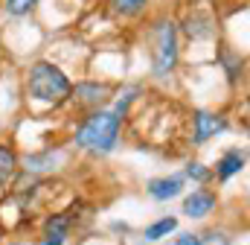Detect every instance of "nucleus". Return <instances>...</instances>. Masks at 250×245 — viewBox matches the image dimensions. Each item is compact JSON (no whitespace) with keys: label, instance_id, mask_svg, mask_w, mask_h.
Instances as JSON below:
<instances>
[{"label":"nucleus","instance_id":"nucleus-14","mask_svg":"<svg viewBox=\"0 0 250 245\" xmlns=\"http://www.w3.org/2000/svg\"><path fill=\"white\" fill-rule=\"evenodd\" d=\"M172 231H178V219H175V216H163V219H157L154 225H148L143 237H146L148 243H157V240H163V237H169Z\"/></svg>","mask_w":250,"mask_h":245},{"label":"nucleus","instance_id":"nucleus-18","mask_svg":"<svg viewBox=\"0 0 250 245\" xmlns=\"http://www.w3.org/2000/svg\"><path fill=\"white\" fill-rule=\"evenodd\" d=\"M187 178H192V181H198V184H209L215 175H212V170H209L207 164H201V161H189L187 164Z\"/></svg>","mask_w":250,"mask_h":245},{"label":"nucleus","instance_id":"nucleus-19","mask_svg":"<svg viewBox=\"0 0 250 245\" xmlns=\"http://www.w3.org/2000/svg\"><path fill=\"white\" fill-rule=\"evenodd\" d=\"M201 245H233V243H230L227 234H221V231H209L207 237H201Z\"/></svg>","mask_w":250,"mask_h":245},{"label":"nucleus","instance_id":"nucleus-8","mask_svg":"<svg viewBox=\"0 0 250 245\" xmlns=\"http://www.w3.org/2000/svg\"><path fill=\"white\" fill-rule=\"evenodd\" d=\"M215 204H218V196L212 190H192L184 198V213L189 219H204L207 213H212Z\"/></svg>","mask_w":250,"mask_h":245},{"label":"nucleus","instance_id":"nucleus-1","mask_svg":"<svg viewBox=\"0 0 250 245\" xmlns=\"http://www.w3.org/2000/svg\"><path fill=\"white\" fill-rule=\"evenodd\" d=\"M120 131H123V120L114 111H90L84 120L76 125L73 143L79 149H87L93 155H111L120 143Z\"/></svg>","mask_w":250,"mask_h":245},{"label":"nucleus","instance_id":"nucleus-20","mask_svg":"<svg viewBox=\"0 0 250 245\" xmlns=\"http://www.w3.org/2000/svg\"><path fill=\"white\" fill-rule=\"evenodd\" d=\"M175 245H201V237H198V234H181V237L175 240Z\"/></svg>","mask_w":250,"mask_h":245},{"label":"nucleus","instance_id":"nucleus-6","mask_svg":"<svg viewBox=\"0 0 250 245\" xmlns=\"http://www.w3.org/2000/svg\"><path fill=\"white\" fill-rule=\"evenodd\" d=\"M192 128H195L192 131V146H204L209 137H218V134L227 131V120L221 114L198 108V111H192Z\"/></svg>","mask_w":250,"mask_h":245},{"label":"nucleus","instance_id":"nucleus-4","mask_svg":"<svg viewBox=\"0 0 250 245\" xmlns=\"http://www.w3.org/2000/svg\"><path fill=\"white\" fill-rule=\"evenodd\" d=\"M111 97H114V85H108V82H76L70 88V99L79 108H87V114L108 105Z\"/></svg>","mask_w":250,"mask_h":245},{"label":"nucleus","instance_id":"nucleus-9","mask_svg":"<svg viewBox=\"0 0 250 245\" xmlns=\"http://www.w3.org/2000/svg\"><path fill=\"white\" fill-rule=\"evenodd\" d=\"M70 228H73V216H67V213H53V216H47L41 245H64L67 237H70Z\"/></svg>","mask_w":250,"mask_h":245},{"label":"nucleus","instance_id":"nucleus-16","mask_svg":"<svg viewBox=\"0 0 250 245\" xmlns=\"http://www.w3.org/2000/svg\"><path fill=\"white\" fill-rule=\"evenodd\" d=\"M140 94H143V85H131V88H125V91H123V97L117 99V108H114V114H117L120 120H125V114H128V105H131V102H134Z\"/></svg>","mask_w":250,"mask_h":245},{"label":"nucleus","instance_id":"nucleus-17","mask_svg":"<svg viewBox=\"0 0 250 245\" xmlns=\"http://www.w3.org/2000/svg\"><path fill=\"white\" fill-rule=\"evenodd\" d=\"M38 6V0H3V12L12 18H23Z\"/></svg>","mask_w":250,"mask_h":245},{"label":"nucleus","instance_id":"nucleus-13","mask_svg":"<svg viewBox=\"0 0 250 245\" xmlns=\"http://www.w3.org/2000/svg\"><path fill=\"white\" fill-rule=\"evenodd\" d=\"M59 161H62V152L47 149V152H41V155H26L23 170H26V172H50V170H56Z\"/></svg>","mask_w":250,"mask_h":245},{"label":"nucleus","instance_id":"nucleus-12","mask_svg":"<svg viewBox=\"0 0 250 245\" xmlns=\"http://www.w3.org/2000/svg\"><path fill=\"white\" fill-rule=\"evenodd\" d=\"M18 170H21V158H18L15 146L12 143H0V187L12 184Z\"/></svg>","mask_w":250,"mask_h":245},{"label":"nucleus","instance_id":"nucleus-10","mask_svg":"<svg viewBox=\"0 0 250 245\" xmlns=\"http://www.w3.org/2000/svg\"><path fill=\"white\" fill-rule=\"evenodd\" d=\"M148 196L154 201H169V198H178L184 193V175H166V178H151L146 184Z\"/></svg>","mask_w":250,"mask_h":245},{"label":"nucleus","instance_id":"nucleus-5","mask_svg":"<svg viewBox=\"0 0 250 245\" xmlns=\"http://www.w3.org/2000/svg\"><path fill=\"white\" fill-rule=\"evenodd\" d=\"M181 29L189 41H209V38H215V18H212V12H207L201 6H192L178 24V32Z\"/></svg>","mask_w":250,"mask_h":245},{"label":"nucleus","instance_id":"nucleus-15","mask_svg":"<svg viewBox=\"0 0 250 245\" xmlns=\"http://www.w3.org/2000/svg\"><path fill=\"white\" fill-rule=\"evenodd\" d=\"M108 6L120 15V18H140L148 9V0H108Z\"/></svg>","mask_w":250,"mask_h":245},{"label":"nucleus","instance_id":"nucleus-3","mask_svg":"<svg viewBox=\"0 0 250 245\" xmlns=\"http://www.w3.org/2000/svg\"><path fill=\"white\" fill-rule=\"evenodd\" d=\"M181 44H178V21L160 15L151 24V73L154 79H169L178 70Z\"/></svg>","mask_w":250,"mask_h":245},{"label":"nucleus","instance_id":"nucleus-7","mask_svg":"<svg viewBox=\"0 0 250 245\" xmlns=\"http://www.w3.org/2000/svg\"><path fill=\"white\" fill-rule=\"evenodd\" d=\"M245 164H248V155H245V149H239V146H233V149H227L221 158H218V164H215V178L224 184L230 181L233 175H239L242 170H245Z\"/></svg>","mask_w":250,"mask_h":245},{"label":"nucleus","instance_id":"nucleus-2","mask_svg":"<svg viewBox=\"0 0 250 245\" xmlns=\"http://www.w3.org/2000/svg\"><path fill=\"white\" fill-rule=\"evenodd\" d=\"M70 76L64 73L59 64L47 59H38L29 64L26 70V97L44 105H62L70 99Z\"/></svg>","mask_w":250,"mask_h":245},{"label":"nucleus","instance_id":"nucleus-11","mask_svg":"<svg viewBox=\"0 0 250 245\" xmlns=\"http://www.w3.org/2000/svg\"><path fill=\"white\" fill-rule=\"evenodd\" d=\"M218 61H221V67H224L227 79L236 85V82H239V76L245 73V56H242L239 50H233L230 44H221V50H218Z\"/></svg>","mask_w":250,"mask_h":245}]
</instances>
